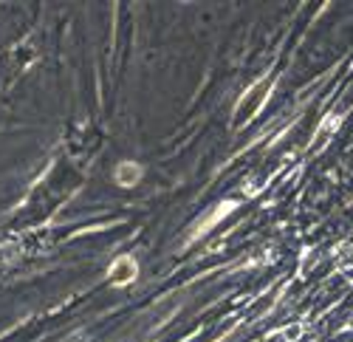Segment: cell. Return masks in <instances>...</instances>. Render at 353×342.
I'll return each instance as SVG.
<instances>
[{
    "mask_svg": "<svg viewBox=\"0 0 353 342\" xmlns=\"http://www.w3.org/2000/svg\"><path fill=\"white\" fill-rule=\"evenodd\" d=\"M139 280V261L133 254H116L108 266V283L116 289H125Z\"/></svg>",
    "mask_w": 353,
    "mask_h": 342,
    "instance_id": "6da1fadb",
    "label": "cell"
},
{
    "mask_svg": "<svg viewBox=\"0 0 353 342\" xmlns=\"http://www.w3.org/2000/svg\"><path fill=\"white\" fill-rule=\"evenodd\" d=\"M141 179H144V167L139 161H133V159L119 161L116 170H113V181L119 187H125V190H133L136 184H141Z\"/></svg>",
    "mask_w": 353,
    "mask_h": 342,
    "instance_id": "3957f363",
    "label": "cell"
},
{
    "mask_svg": "<svg viewBox=\"0 0 353 342\" xmlns=\"http://www.w3.org/2000/svg\"><path fill=\"white\" fill-rule=\"evenodd\" d=\"M65 342H91V336H85L82 331H77V334H71Z\"/></svg>",
    "mask_w": 353,
    "mask_h": 342,
    "instance_id": "277c9868",
    "label": "cell"
},
{
    "mask_svg": "<svg viewBox=\"0 0 353 342\" xmlns=\"http://www.w3.org/2000/svg\"><path fill=\"white\" fill-rule=\"evenodd\" d=\"M234 210H238V201H232V198H226V201H221V204H215L207 215H203V221L195 226V230H192V235L187 238V243H195L198 238H203V235H210L212 230H215V226L221 223V221H226Z\"/></svg>",
    "mask_w": 353,
    "mask_h": 342,
    "instance_id": "7a4b0ae2",
    "label": "cell"
}]
</instances>
